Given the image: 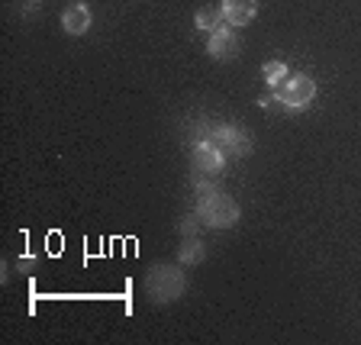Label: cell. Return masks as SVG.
Instances as JSON below:
<instances>
[{"label": "cell", "mask_w": 361, "mask_h": 345, "mask_svg": "<svg viewBox=\"0 0 361 345\" xmlns=\"http://www.w3.org/2000/svg\"><path fill=\"white\" fill-rule=\"evenodd\" d=\"M188 291V278L174 265H152L145 274V293L152 303H174Z\"/></svg>", "instance_id": "1"}, {"label": "cell", "mask_w": 361, "mask_h": 345, "mask_svg": "<svg viewBox=\"0 0 361 345\" xmlns=\"http://www.w3.org/2000/svg\"><path fill=\"white\" fill-rule=\"evenodd\" d=\"M197 217L210 229H229L239 223V203L223 190H210V194H197Z\"/></svg>", "instance_id": "2"}, {"label": "cell", "mask_w": 361, "mask_h": 345, "mask_svg": "<svg viewBox=\"0 0 361 345\" xmlns=\"http://www.w3.org/2000/svg\"><path fill=\"white\" fill-rule=\"evenodd\" d=\"M200 139L216 143L226 158H245L248 152H252V135H248V129L233 126V123H216V126H210Z\"/></svg>", "instance_id": "3"}, {"label": "cell", "mask_w": 361, "mask_h": 345, "mask_svg": "<svg viewBox=\"0 0 361 345\" xmlns=\"http://www.w3.org/2000/svg\"><path fill=\"white\" fill-rule=\"evenodd\" d=\"M284 104V110H303V107L313 104L316 97V81L307 75H287V81L274 90Z\"/></svg>", "instance_id": "4"}, {"label": "cell", "mask_w": 361, "mask_h": 345, "mask_svg": "<svg viewBox=\"0 0 361 345\" xmlns=\"http://www.w3.org/2000/svg\"><path fill=\"white\" fill-rule=\"evenodd\" d=\"M190 165H194V174L216 178V174H223V168H226V155L216 143H210V139H197L194 155H190Z\"/></svg>", "instance_id": "5"}, {"label": "cell", "mask_w": 361, "mask_h": 345, "mask_svg": "<svg viewBox=\"0 0 361 345\" xmlns=\"http://www.w3.org/2000/svg\"><path fill=\"white\" fill-rule=\"evenodd\" d=\"M242 49V39L235 30H229V26H219V30L210 32V42H207V52H210V59L216 61H229L235 59Z\"/></svg>", "instance_id": "6"}, {"label": "cell", "mask_w": 361, "mask_h": 345, "mask_svg": "<svg viewBox=\"0 0 361 345\" xmlns=\"http://www.w3.org/2000/svg\"><path fill=\"white\" fill-rule=\"evenodd\" d=\"M90 23H94V13H90L87 4H68L65 10H61V30L68 32V36H84V32L90 30Z\"/></svg>", "instance_id": "7"}, {"label": "cell", "mask_w": 361, "mask_h": 345, "mask_svg": "<svg viewBox=\"0 0 361 345\" xmlns=\"http://www.w3.org/2000/svg\"><path fill=\"white\" fill-rule=\"evenodd\" d=\"M219 10H223V20L229 23V26H248V23L255 20V13H258V4L255 0H223L219 4Z\"/></svg>", "instance_id": "8"}, {"label": "cell", "mask_w": 361, "mask_h": 345, "mask_svg": "<svg viewBox=\"0 0 361 345\" xmlns=\"http://www.w3.org/2000/svg\"><path fill=\"white\" fill-rule=\"evenodd\" d=\"M178 258L180 265H200L207 258V246L200 242V236H184V242L178 248Z\"/></svg>", "instance_id": "9"}, {"label": "cell", "mask_w": 361, "mask_h": 345, "mask_svg": "<svg viewBox=\"0 0 361 345\" xmlns=\"http://www.w3.org/2000/svg\"><path fill=\"white\" fill-rule=\"evenodd\" d=\"M287 75H290V68H287V61H268V65L262 68V78H264V84H268V90H278L281 84L287 81Z\"/></svg>", "instance_id": "10"}, {"label": "cell", "mask_w": 361, "mask_h": 345, "mask_svg": "<svg viewBox=\"0 0 361 345\" xmlns=\"http://www.w3.org/2000/svg\"><path fill=\"white\" fill-rule=\"evenodd\" d=\"M219 20H223V10L219 7H200L194 13V26L197 30H203V32L219 30Z\"/></svg>", "instance_id": "11"}, {"label": "cell", "mask_w": 361, "mask_h": 345, "mask_svg": "<svg viewBox=\"0 0 361 345\" xmlns=\"http://www.w3.org/2000/svg\"><path fill=\"white\" fill-rule=\"evenodd\" d=\"M200 217L197 213H188V217H180V223H178V229H180V236H197L200 233Z\"/></svg>", "instance_id": "12"}, {"label": "cell", "mask_w": 361, "mask_h": 345, "mask_svg": "<svg viewBox=\"0 0 361 345\" xmlns=\"http://www.w3.org/2000/svg\"><path fill=\"white\" fill-rule=\"evenodd\" d=\"M32 265H36V258H32V255H23L20 258V271H30Z\"/></svg>", "instance_id": "13"}, {"label": "cell", "mask_w": 361, "mask_h": 345, "mask_svg": "<svg viewBox=\"0 0 361 345\" xmlns=\"http://www.w3.org/2000/svg\"><path fill=\"white\" fill-rule=\"evenodd\" d=\"M26 4H30V7H39V4H42V0H26Z\"/></svg>", "instance_id": "14"}]
</instances>
